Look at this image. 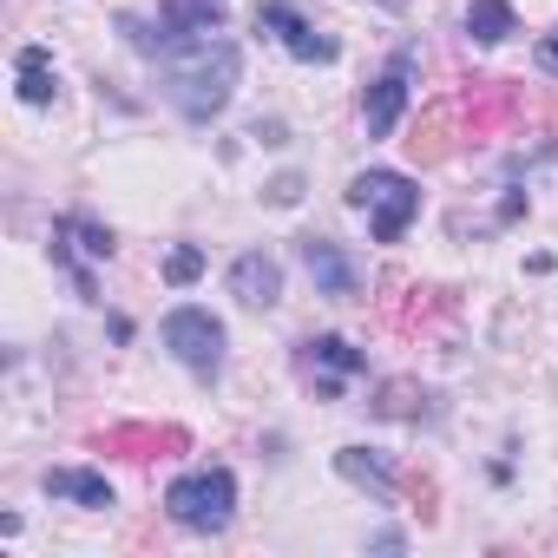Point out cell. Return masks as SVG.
I'll return each instance as SVG.
<instances>
[{
	"label": "cell",
	"instance_id": "1",
	"mask_svg": "<svg viewBox=\"0 0 558 558\" xmlns=\"http://www.w3.org/2000/svg\"><path fill=\"white\" fill-rule=\"evenodd\" d=\"M236 80H243V53H236V40H223V34H197V40L171 47L165 66H158L165 99H171L191 125H210V119L230 106Z\"/></svg>",
	"mask_w": 558,
	"mask_h": 558
},
{
	"label": "cell",
	"instance_id": "2",
	"mask_svg": "<svg viewBox=\"0 0 558 558\" xmlns=\"http://www.w3.org/2000/svg\"><path fill=\"white\" fill-rule=\"evenodd\" d=\"M165 512L184 532H223L236 519V473L230 466H197L165 486Z\"/></svg>",
	"mask_w": 558,
	"mask_h": 558
},
{
	"label": "cell",
	"instance_id": "3",
	"mask_svg": "<svg viewBox=\"0 0 558 558\" xmlns=\"http://www.w3.org/2000/svg\"><path fill=\"white\" fill-rule=\"evenodd\" d=\"M349 204L368 217L375 243H401L408 223L421 217V191H414V178H401V171H362V178L349 184Z\"/></svg>",
	"mask_w": 558,
	"mask_h": 558
},
{
	"label": "cell",
	"instance_id": "4",
	"mask_svg": "<svg viewBox=\"0 0 558 558\" xmlns=\"http://www.w3.org/2000/svg\"><path fill=\"white\" fill-rule=\"evenodd\" d=\"M158 336H165V349H171L197 381H217V375H223V323H217L210 310H191V303H184V310L165 316Z\"/></svg>",
	"mask_w": 558,
	"mask_h": 558
},
{
	"label": "cell",
	"instance_id": "5",
	"mask_svg": "<svg viewBox=\"0 0 558 558\" xmlns=\"http://www.w3.org/2000/svg\"><path fill=\"white\" fill-rule=\"evenodd\" d=\"M256 34H269L276 47H283L290 60H303V66H329L342 53L336 34H323L303 8H290V0H256Z\"/></svg>",
	"mask_w": 558,
	"mask_h": 558
},
{
	"label": "cell",
	"instance_id": "6",
	"mask_svg": "<svg viewBox=\"0 0 558 558\" xmlns=\"http://www.w3.org/2000/svg\"><path fill=\"white\" fill-rule=\"evenodd\" d=\"M362 368H368V355H362V349H349L342 336H310V342L296 349V375H303L316 395H329V401H336Z\"/></svg>",
	"mask_w": 558,
	"mask_h": 558
},
{
	"label": "cell",
	"instance_id": "7",
	"mask_svg": "<svg viewBox=\"0 0 558 558\" xmlns=\"http://www.w3.org/2000/svg\"><path fill=\"white\" fill-rule=\"evenodd\" d=\"M303 269L316 276V296H329V303H355L362 296V269H355V256L336 236H303Z\"/></svg>",
	"mask_w": 558,
	"mask_h": 558
},
{
	"label": "cell",
	"instance_id": "8",
	"mask_svg": "<svg viewBox=\"0 0 558 558\" xmlns=\"http://www.w3.org/2000/svg\"><path fill=\"white\" fill-rule=\"evenodd\" d=\"M223 14H230V0H165L158 8V40L145 53H171V47H184L197 34H217Z\"/></svg>",
	"mask_w": 558,
	"mask_h": 558
},
{
	"label": "cell",
	"instance_id": "9",
	"mask_svg": "<svg viewBox=\"0 0 558 558\" xmlns=\"http://www.w3.org/2000/svg\"><path fill=\"white\" fill-rule=\"evenodd\" d=\"M408 73H414V53L401 47L395 53V66L368 86V106H362V125H368V138H388L395 125H401V112H408Z\"/></svg>",
	"mask_w": 558,
	"mask_h": 558
},
{
	"label": "cell",
	"instance_id": "10",
	"mask_svg": "<svg viewBox=\"0 0 558 558\" xmlns=\"http://www.w3.org/2000/svg\"><path fill=\"white\" fill-rule=\"evenodd\" d=\"M230 296H236L243 310H269L276 296H283V263H276L269 250H243V256L230 263Z\"/></svg>",
	"mask_w": 558,
	"mask_h": 558
},
{
	"label": "cell",
	"instance_id": "11",
	"mask_svg": "<svg viewBox=\"0 0 558 558\" xmlns=\"http://www.w3.org/2000/svg\"><path fill=\"white\" fill-rule=\"evenodd\" d=\"M53 499H73V506H86V512H106L112 506V480L106 473H93V466H47V480H40Z\"/></svg>",
	"mask_w": 558,
	"mask_h": 558
},
{
	"label": "cell",
	"instance_id": "12",
	"mask_svg": "<svg viewBox=\"0 0 558 558\" xmlns=\"http://www.w3.org/2000/svg\"><path fill=\"white\" fill-rule=\"evenodd\" d=\"M14 86H21L27 106H53V93H60V80H53V53H47V47H21V60H14Z\"/></svg>",
	"mask_w": 558,
	"mask_h": 558
},
{
	"label": "cell",
	"instance_id": "13",
	"mask_svg": "<svg viewBox=\"0 0 558 558\" xmlns=\"http://www.w3.org/2000/svg\"><path fill=\"white\" fill-rule=\"evenodd\" d=\"M53 256H93V263H106L112 256V230H99L86 217H60L53 223Z\"/></svg>",
	"mask_w": 558,
	"mask_h": 558
},
{
	"label": "cell",
	"instance_id": "14",
	"mask_svg": "<svg viewBox=\"0 0 558 558\" xmlns=\"http://www.w3.org/2000/svg\"><path fill=\"white\" fill-rule=\"evenodd\" d=\"M336 473L355 480V486H375V493H395V460L375 453V447H342L336 453Z\"/></svg>",
	"mask_w": 558,
	"mask_h": 558
},
{
	"label": "cell",
	"instance_id": "15",
	"mask_svg": "<svg viewBox=\"0 0 558 558\" xmlns=\"http://www.w3.org/2000/svg\"><path fill=\"white\" fill-rule=\"evenodd\" d=\"M466 34H473L480 47H499V40L519 34V14L506 8V0H473V8H466Z\"/></svg>",
	"mask_w": 558,
	"mask_h": 558
},
{
	"label": "cell",
	"instance_id": "16",
	"mask_svg": "<svg viewBox=\"0 0 558 558\" xmlns=\"http://www.w3.org/2000/svg\"><path fill=\"white\" fill-rule=\"evenodd\" d=\"M197 269H204V250H197V243H178V250H171V263H165V276H171L178 290H184V283H197Z\"/></svg>",
	"mask_w": 558,
	"mask_h": 558
},
{
	"label": "cell",
	"instance_id": "17",
	"mask_svg": "<svg viewBox=\"0 0 558 558\" xmlns=\"http://www.w3.org/2000/svg\"><path fill=\"white\" fill-rule=\"evenodd\" d=\"M538 66H545V73H558V27L538 40Z\"/></svg>",
	"mask_w": 558,
	"mask_h": 558
}]
</instances>
